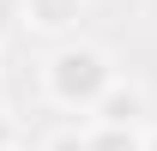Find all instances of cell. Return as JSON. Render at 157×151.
<instances>
[{"instance_id": "1", "label": "cell", "mask_w": 157, "mask_h": 151, "mask_svg": "<svg viewBox=\"0 0 157 151\" xmlns=\"http://www.w3.org/2000/svg\"><path fill=\"white\" fill-rule=\"evenodd\" d=\"M109 85H115V60L103 55V48H91V42L55 48V60H48V97H55L60 109H85L91 115Z\"/></svg>"}, {"instance_id": "2", "label": "cell", "mask_w": 157, "mask_h": 151, "mask_svg": "<svg viewBox=\"0 0 157 151\" xmlns=\"http://www.w3.org/2000/svg\"><path fill=\"white\" fill-rule=\"evenodd\" d=\"M91 115H97V121H145V91H139V85H121V79H115Z\"/></svg>"}, {"instance_id": "3", "label": "cell", "mask_w": 157, "mask_h": 151, "mask_svg": "<svg viewBox=\"0 0 157 151\" xmlns=\"http://www.w3.org/2000/svg\"><path fill=\"white\" fill-rule=\"evenodd\" d=\"M85 151H145V133L139 121H97L85 133Z\"/></svg>"}, {"instance_id": "4", "label": "cell", "mask_w": 157, "mask_h": 151, "mask_svg": "<svg viewBox=\"0 0 157 151\" xmlns=\"http://www.w3.org/2000/svg\"><path fill=\"white\" fill-rule=\"evenodd\" d=\"M24 18L36 30H67L78 18V0H24Z\"/></svg>"}, {"instance_id": "5", "label": "cell", "mask_w": 157, "mask_h": 151, "mask_svg": "<svg viewBox=\"0 0 157 151\" xmlns=\"http://www.w3.org/2000/svg\"><path fill=\"white\" fill-rule=\"evenodd\" d=\"M18 18H24V6H18V0H0V37H6Z\"/></svg>"}, {"instance_id": "6", "label": "cell", "mask_w": 157, "mask_h": 151, "mask_svg": "<svg viewBox=\"0 0 157 151\" xmlns=\"http://www.w3.org/2000/svg\"><path fill=\"white\" fill-rule=\"evenodd\" d=\"M145 151H157V133H145Z\"/></svg>"}, {"instance_id": "7", "label": "cell", "mask_w": 157, "mask_h": 151, "mask_svg": "<svg viewBox=\"0 0 157 151\" xmlns=\"http://www.w3.org/2000/svg\"><path fill=\"white\" fill-rule=\"evenodd\" d=\"M0 151H12V145H0Z\"/></svg>"}]
</instances>
